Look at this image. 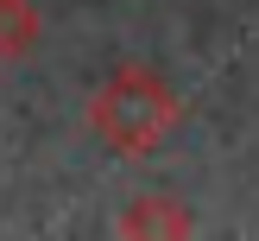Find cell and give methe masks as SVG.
Instances as JSON below:
<instances>
[{
    "mask_svg": "<svg viewBox=\"0 0 259 241\" xmlns=\"http://www.w3.org/2000/svg\"><path fill=\"white\" fill-rule=\"evenodd\" d=\"M184 121V95L164 83L152 63H120L95 83L89 95V133L120 159H146L171 140V127Z\"/></svg>",
    "mask_w": 259,
    "mask_h": 241,
    "instance_id": "cell-1",
    "label": "cell"
},
{
    "mask_svg": "<svg viewBox=\"0 0 259 241\" xmlns=\"http://www.w3.org/2000/svg\"><path fill=\"white\" fill-rule=\"evenodd\" d=\"M114 228L133 235V241H171V235H196V216H190L184 197H171V190H139V197L120 210Z\"/></svg>",
    "mask_w": 259,
    "mask_h": 241,
    "instance_id": "cell-2",
    "label": "cell"
},
{
    "mask_svg": "<svg viewBox=\"0 0 259 241\" xmlns=\"http://www.w3.org/2000/svg\"><path fill=\"white\" fill-rule=\"evenodd\" d=\"M38 38H45V19L32 0H0V57H32Z\"/></svg>",
    "mask_w": 259,
    "mask_h": 241,
    "instance_id": "cell-3",
    "label": "cell"
}]
</instances>
